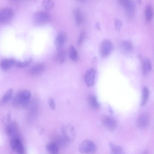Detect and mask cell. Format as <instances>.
Returning a JSON list of instances; mask_svg holds the SVG:
<instances>
[{"mask_svg": "<svg viewBox=\"0 0 154 154\" xmlns=\"http://www.w3.org/2000/svg\"><path fill=\"white\" fill-rule=\"evenodd\" d=\"M97 146L95 143L91 140H84L79 148V152L83 154H93L96 152Z\"/></svg>", "mask_w": 154, "mask_h": 154, "instance_id": "6da1fadb", "label": "cell"}, {"mask_svg": "<svg viewBox=\"0 0 154 154\" xmlns=\"http://www.w3.org/2000/svg\"><path fill=\"white\" fill-rule=\"evenodd\" d=\"M125 10V14L129 19H132L135 14L136 5L133 0H122L120 4Z\"/></svg>", "mask_w": 154, "mask_h": 154, "instance_id": "7a4b0ae2", "label": "cell"}, {"mask_svg": "<svg viewBox=\"0 0 154 154\" xmlns=\"http://www.w3.org/2000/svg\"><path fill=\"white\" fill-rule=\"evenodd\" d=\"M17 93L19 107L24 108L28 105L30 99L31 91L27 89L18 92Z\"/></svg>", "mask_w": 154, "mask_h": 154, "instance_id": "3957f363", "label": "cell"}, {"mask_svg": "<svg viewBox=\"0 0 154 154\" xmlns=\"http://www.w3.org/2000/svg\"><path fill=\"white\" fill-rule=\"evenodd\" d=\"M50 19V16L47 12L39 11L35 13L33 16V20L35 24L43 25L47 23Z\"/></svg>", "mask_w": 154, "mask_h": 154, "instance_id": "277c9868", "label": "cell"}, {"mask_svg": "<svg viewBox=\"0 0 154 154\" xmlns=\"http://www.w3.org/2000/svg\"><path fill=\"white\" fill-rule=\"evenodd\" d=\"M112 49V44L110 41L108 39L103 40L100 46V56L103 58L107 57L111 54Z\"/></svg>", "mask_w": 154, "mask_h": 154, "instance_id": "5b68a950", "label": "cell"}, {"mask_svg": "<svg viewBox=\"0 0 154 154\" xmlns=\"http://www.w3.org/2000/svg\"><path fill=\"white\" fill-rule=\"evenodd\" d=\"M62 132L67 141L72 142L75 140L76 132L74 127L71 125H66L63 126L62 128Z\"/></svg>", "mask_w": 154, "mask_h": 154, "instance_id": "8992f818", "label": "cell"}, {"mask_svg": "<svg viewBox=\"0 0 154 154\" xmlns=\"http://www.w3.org/2000/svg\"><path fill=\"white\" fill-rule=\"evenodd\" d=\"M101 120L104 126L110 131L114 130L117 128V121L115 118L111 116H103L101 117Z\"/></svg>", "mask_w": 154, "mask_h": 154, "instance_id": "52a82bcc", "label": "cell"}, {"mask_svg": "<svg viewBox=\"0 0 154 154\" xmlns=\"http://www.w3.org/2000/svg\"><path fill=\"white\" fill-rule=\"evenodd\" d=\"M14 15L13 10L10 8H6L0 11V23H6L11 21Z\"/></svg>", "mask_w": 154, "mask_h": 154, "instance_id": "ba28073f", "label": "cell"}, {"mask_svg": "<svg viewBox=\"0 0 154 154\" xmlns=\"http://www.w3.org/2000/svg\"><path fill=\"white\" fill-rule=\"evenodd\" d=\"M5 125V131L7 135L11 138H18L19 129L17 123L14 121H11Z\"/></svg>", "mask_w": 154, "mask_h": 154, "instance_id": "9c48e42d", "label": "cell"}, {"mask_svg": "<svg viewBox=\"0 0 154 154\" xmlns=\"http://www.w3.org/2000/svg\"><path fill=\"white\" fill-rule=\"evenodd\" d=\"M10 146L11 149L16 153L20 154L24 153V146L18 138H12L10 141Z\"/></svg>", "mask_w": 154, "mask_h": 154, "instance_id": "30bf717a", "label": "cell"}, {"mask_svg": "<svg viewBox=\"0 0 154 154\" xmlns=\"http://www.w3.org/2000/svg\"><path fill=\"white\" fill-rule=\"evenodd\" d=\"M149 114L146 112L141 113L139 116L137 120V125L140 128L144 129L149 125Z\"/></svg>", "mask_w": 154, "mask_h": 154, "instance_id": "8fae6325", "label": "cell"}, {"mask_svg": "<svg viewBox=\"0 0 154 154\" xmlns=\"http://www.w3.org/2000/svg\"><path fill=\"white\" fill-rule=\"evenodd\" d=\"M95 74V71L92 69L88 70L86 72L85 77V81L88 87H91L94 85Z\"/></svg>", "mask_w": 154, "mask_h": 154, "instance_id": "7c38bea8", "label": "cell"}, {"mask_svg": "<svg viewBox=\"0 0 154 154\" xmlns=\"http://www.w3.org/2000/svg\"><path fill=\"white\" fill-rule=\"evenodd\" d=\"M66 40V35L63 31L59 32L57 35L55 39V45L57 50H60Z\"/></svg>", "mask_w": 154, "mask_h": 154, "instance_id": "4fadbf2b", "label": "cell"}, {"mask_svg": "<svg viewBox=\"0 0 154 154\" xmlns=\"http://www.w3.org/2000/svg\"><path fill=\"white\" fill-rule=\"evenodd\" d=\"M45 69V66L42 63H39L32 66L29 69V73L32 75H37L42 73Z\"/></svg>", "mask_w": 154, "mask_h": 154, "instance_id": "5bb4252c", "label": "cell"}, {"mask_svg": "<svg viewBox=\"0 0 154 154\" xmlns=\"http://www.w3.org/2000/svg\"><path fill=\"white\" fill-rule=\"evenodd\" d=\"M16 61L13 58L5 59L0 62V67L5 71H8L13 66L15 65Z\"/></svg>", "mask_w": 154, "mask_h": 154, "instance_id": "9a60e30c", "label": "cell"}, {"mask_svg": "<svg viewBox=\"0 0 154 154\" xmlns=\"http://www.w3.org/2000/svg\"><path fill=\"white\" fill-rule=\"evenodd\" d=\"M119 48L121 52L123 53H129L132 50L133 46L130 41L125 40L120 43Z\"/></svg>", "mask_w": 154, "mask_h": 154, "instance_id": "2e32d148", "label": "cell"}, {"mask_svg": "<svg viewBox=\"0 0 154 154\" xmlns=\"http://www.w3.org/2000/svg\"><path fill=\"white\" fill-rule=\"evenodd\" d=\"M88 102L89 107L93 109H98L100 107V104L94 95H90L88 98Z\"/></svg>", "mask_w": 154, "mask_h": 154, "instance_id": "e0dca14e", "label": "cell"}, {"mask_svg": "<svg viewBox=\"0 0 154 154\" xmlns=\"http://www.w3.org/2000/svg\"><path fill=\"white\" fill-rule=\"evenodd\" d=\"M13 93V89H9L2 97L0 100V104L3 106L8 102L12 98Z\"/></svg>", "mask_w": 154, "mask_h": 154, "instance_id": "ac0fdd59", "label": "cell"}, {"mask_svg": "<svg viewBox=\"0 0 154 154\" xmlns=\"http://www.w3.org/2000/svg\"><path fill=\"white\" fill-rule=\"evenodd\" d=\"M45 147L47 151L49 153L57 154L58 152V147L55 143H49L46 144Z\"/></svg>", "mask_w": 154, "mask_h": 154, "instance_id": "d6986e66", "label": "cell"}, {"mask_svg": "<svg viewBox=\"0 0 154 154\" xmlns=\"http://www.w3.org/2000/svg\"><path fill=\"white\" fill-rule=\"evenodd\" d=\"M145 19L147 23L150 22L153 17V10L152 6L150 5L146 6L145 9Z\"/></svg>", "mask_w": 154, "mask_h": 154, "instance_id": "ffe728a7", "label": "cell"}, {"mask_svg": "<svg viewBox=\"0 0 154 154\" xmlns=\"http://www.w3.org/2000/svg\"><path fill=\"white\" fill-rule=\"evenodd\" d=\"M74 16L76 25L77 26L80 25L82 23L83 20L81 11L79 9H76L74 11Z\"/></svg>", "mask_w": 154, "mask_h": 154, "instance_id": "44dd1931", "label": "cell"}, {"mask_svg": "<svg viewBox=\"0 0 154 154\" xmlns=\"http://www.w3.org/2000/svg\"><path fill=\"white\" fill-rule=\"evenodd\" d=\"M151 69V63L150 60L145 59L143 61V72L144 75L148 74Z\"/></svg>", "mask_w": 154, "mask_h": 154, "instance_id": "7402d4cb", "label": "cell"}, {"mask_svg": "<svg viewBox=\"0 0 154 154\" xmlns=\"http://www.w3.org/2000/svg\"><path fill=\"white\" fill-rule=\"evenodd\" d=\"M149 94V89L147 87H144L143 89L141 99L140 103L141 106H143L146 105L148 99Z\"/></svg>", "mask_w": 154, "mask_h": 154, "instance_id": "603a6c76", "label": "cell"}, {"mask_svg": "<svg viewBox=\"0 0 154 154\" xmlns=\"http://www.w3.org/2000/svg\"><path fill=\"white\" fill-rule=\"evenodd\" d=\"M109 145L112 153H124V150L122 147L116 145L112 143H109Z\"/></svg>", "mask_w": 154, "mask_h": 154, "instance_id": "cb8c5ba5", "label": "cell"}, {"mask_svg": "<svg viewBox=\"0 0 154 154\" xmlns=\"http://www.w3.org/2000/svg\"><path fill=\"white\" fill-rule=\"evenodd\" d=\"M69 56L73 62H76L78 58V54L74 47L72 45L70 46L69 50Z\"/></svg>", "mask_w": 154, "mask_h": 154, "instance_id": "d4e9b609", "label": "cell"}, {"mask_svg": "<svg viewBox=\"0 0 154 154\" xmlns=\"http://www.w3.org/2000/svg\"><path fill=\"white\" fill-rule=\"evenodd\" d=\"M42 5L43 8L48 11L51 10L54 6V2L52 0H44Z\"/></svg>", "mask_w": 154, "mask_h": 154, "instance_id": "484cf974", "label": "cell"}, {"mask_svg": "<svg viewBox=\"0 0 154 154\" xmlns=\"http://www.w3.org/2000/svg\"><path fill=\"white\" fill-rule=\"evenodd\" d=\"M66 54L65 51L63 50H59L57 54L56 59L57 61L60 63H63L65 60Z\"/></svg>", "mask_w": 154, "mask_h": 154, "instance_id": "4316f807", "label": "cell"}, {"mask_svg": "<svg viewBox=\"0 0 154 154\" xmlns=\"http://www.w3.org/2000/svg\"><path fill=\"white\" fill-rule=\"evenodd\" d=\"M32 60V58H29L23 61L16 62L15 65L17 68H23L29 65Z\"/></svg>", "mask_w": 154, "mask_h": 154, "instance_id": "83f0119b", "label": "cell"}, {"mask_svg": "<svg viewBox=\"0 0 154 154\" xmlns=\"http://www.w3.org/2000/svg\"><path fill=\"white\" fill-rule=\"evenodd\" d=\"M114 23L115 30L117 32L120 31L122 25V21L118 18H115Z\"/></svg>", "mask_w": 154, "mask_h": 154, "instance_id": "f1b7e54d", "label": "cell"}, {"mask_svg": "<svg viewBox=\"0 0 154 154\" xmlns=\"http://www.w3.org/2000/svg\"><path fill=\"white\" fill-rule=\"evenodd\" d=\"M11 113L10 112H8L4 117L3 119V122L5 125L11 122Z\"/></svg>", "mask_w": 154, "mask_h": 154, "instance_id": "f546056e", "label": "cell"}, {"mask_svg": "<svg viewBox=\"0 0 154 154\" xmlns=\"http://www.w3.org/2000/svg\"><path fill=\"white\" fill-rule=\"evenodd\" d=\"M48 105L50 108L54 110L56 108V105L54 99L52 97L49 98L48 100Z\"/></svg>", "mask_w": 154, "mask_h": 154, "instance_id": "4dcf8cb0", "label": "cell"}, {"mask_svg": "<svg viewBox=\"0 0 154 154\" xmlns=\"http://www.w3.org/2000/svg\"><path fill=\"white\" fill-rule=\"evenodd\" d=\"M85 37V32L83 30H82L81 32L79 38L78 39V43L79 44H81L83 41Z\"/></svg>", "mask_w": 154, "mask_h": 154, "instance_id": "1f68e13d", "label": "cell"}, {"mask_svg": "<svg viewBox=\"0 0 154 154\" xmlns=\"http://www.w3.org/2000/svg\"><path fill=\"white\" fill-rule=\"evenodd\" d=\"M9 2L13 4H15L17 3L19 0H8Z\"/></svg>", "mask_w": 154, "mask_h": 154, "instance_id": "d6a6232c", "label": "cell"}, {"mask_svg": "<svg viewBox=\"0 0 154 154\" xmlns=\"http://www.w3.org/2000/svg\"><path fill=\"white\" fill-rule=\"evenodd\" d=\"M96 28L98 30H99L100 29V25L99 23L97 22L95 26Z\"/></svg>", "mask_w": 154, "mask_h": 154, "instance_id": "836d02e7", "label": "cell"}, {"mask_svg": "<svg viewBox=\"0 0 154 154\" xmlns=\"http://www.w3.org/2000/svg\"><path fill=\"white\" fill-rule=\"evenodd\" d=\"M137 2L140 4H141L142 3V0H136Z\"/></svg>", "mask_w": 154, "mask_h": 154, "instance_id": "e575fe53", "label": "cell"}, {"mask_svg": "<svg viewBox=\"0 0 154 154\" xmlns=\"http://www.w3.org/2000/svg\"><path fill=\"white\" fill-rule=\"evenodd\" d=\"M118 2L119 3V4H120L121 2H122V0H117Z\"/></svg>", "mask_w": 154, "mask_h": 154, "instance_id": "d590c367", "label": "cell"}, {"mask_svg": "<svg viewBox=\"0 0 154 154\" xmlns=\"http://www.w3.org/2000/svg\"><path fill=\"white\" fill-rule=\"evenodd\" d=\"M80 0L82 2H85L86 1V0Z\"/></svg>", "mask_w": 154, "mask_h": 154, "instance_id": "8d00e7d4", "label": "cell"}]
</instances>
